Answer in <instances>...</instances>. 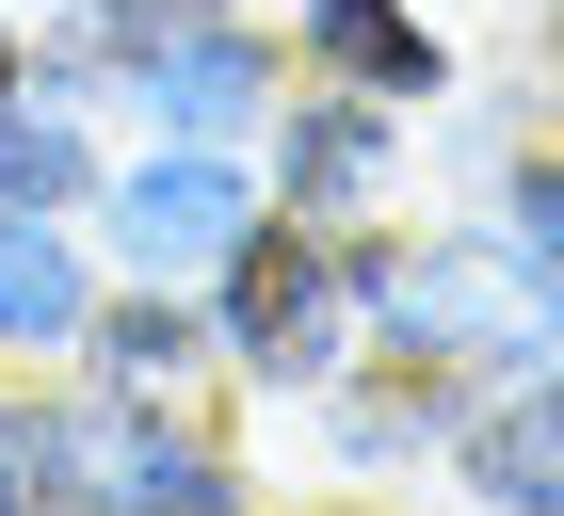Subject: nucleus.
Returning a JSON list of instances; mask_svg holds the SVG:
<instances>
[{
  "label": "nucleus",
  "mask_w": 564,
  "mask_h": 516,
  "mask_svg": "<svg viewBox=\"0 0 564 516\" xmlns=\"http://www.w3.org/2000/svg\"><path fill=\"white\" fill-rule=\"evenodd\" d=\"M242 226H259V211H242V178H226V162H162V178H130V258H145V275L226 258Z\"/></svg>",
  "instance_id": "f257e3e1"
},
{
  "label": "nucleus",
  "mask_w": 564,
  "mask_h": 516,
  "mask_svg": "<svg viewBox=\"0 0 564 516\" xmlns=\"http://www.w3.org/2000/svg\"><path fill=\"white\" fill-rule=\"evenodd\" d=\"M306 340H323V258L306 243H242V355H291L306 372Z\"/></svg>",
  "instance_id": "f03ea898"
},
{
  "label": "nucleus",
  "mask_w": 564,
  "mask_h": 516,
  "mask_svg": "<svg viewBox=\"0 0 564 516\" xmlns=\"http://www.w3.org/2000/svg\"><path fill=\"white\" fill-rule=\"evenodd\" d=\"M65 323H82L65 243H48V226H0V340H65Z\"/></svg>",
  "instance_id": "7ed1b4c3"
},
{
  "label": "nucleus",
  "mask_w": 564,
  "mask_h": 516,
  "mask_svg": "<svg viewBox=\"0 0 564 516\" xmlns=\"http://www.w3.org/2000/svg\"><path fill=\"white\" fill-rule=\"evenodd\" d=\"M323 49H339L355 82H403V97L435 82V49H420V17H403V0H323Z\"/></svg>",
  "instance_id": "20e7f679"
},
{
  "label": "nucleus",
  "mask_w": 564,
  "mask_h": 516,
  "mask_svg": "<svg viewBox=\"0 0 564 516\" xmlns=\"http://www.w3.org/2000/svg\"><path fill=\"white\" fill-rule=\"evenodd\" d=\"M259 97V49H177V82H162V114H194V129H226Z\"/></svg>",
  "instance_id": "39448f33"
},
{
  "label": "nucleus",
  "mask_w": 564,
  "mask_h": 516,
  "mask_svg": "<svg viewBox=\"0 0 564 516\" xmlns=\"http://www.w3.org/2000/svg\"><path fill=\"white\" fill-rule=\"evenodd\" d=\"M65 178H82V146H65V129H17V114H0V211H48Z\"/></svg>",
  "instance_id": "423d86ee"
},
{
  "label": "nucleus",
  "mask_w": 564,
  "mask_h": 516,
  "mask_svg": "<svg viewBox=\"0 0 564 516\" xmlns=\"http://www.w3.org/2000/svg\"><path fill=\"white\" fill-rule=\"evenodd\" d=\"M484 484H500V501H517V484H564V404H532V420L484 436Z\"/></svg>",
  "instance_id": "0eeeda50"
},
{
  "label": "nucleus",
  "mask_w": 564,
  "mask_h": 516,
  "mask_svg": "<svg viewBox=\"0 0 564 516\" xmlns=\"http://www.w3.org/2000/svg\"><path fill=\"white\" fill-rule=\"evenodd\" d=\"M177 355H194V323H177V307H130V323H113V372H130V387H162Z\"/></svg>",
  "instance_id": "6e6552de"
},
{
  "label": "nucleus",
  "mask_w": 564,
  "mask_h": 516,
  "mask_svg": "<svg viewBox=\"0 0 564 516\" xmlns=\"http://www.w3.org/2000/svg\"><path fill=\"white\" fill-rule=\"evenodd\" d=\"M532 258H564V162H532Z\"/></svg>",
  "instance_id": "1a4fd4ad"
},
{
  "label": "nucleus",
  "mask_w": 564,
  "mask_h": 516,
  "mask_svg": "<svg viewBox=\"0 0 564 516\" xmlns=\"http://www.w3.org/2000/svg\"><path fill=\"white\" fill-rule=\"evenodd\" d=\"M113 17H145V33H162V17H177V33H194V17H210V0H113Z\"/></svg>",
  "instance_id": "9d476101"
},
{
  "label": "nucleus",
  "mask_w": 564,
  "mask_h": 516,
  "mask_svg": "<svg viewBox=\"0 0 564 516\" xmlns=\"http://www.w3.org/2000/svg\"><path fill=\"white\" fill-rule=\"evenodd\" d=\"M0 97H17V33H0Z\"/></svg>",
  "instance_id": "9b49d317"
}]
</instances>
